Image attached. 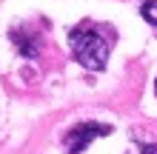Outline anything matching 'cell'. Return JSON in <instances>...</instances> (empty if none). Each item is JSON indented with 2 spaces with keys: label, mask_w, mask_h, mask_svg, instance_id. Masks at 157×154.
Here are the masks:
<instances>
[{
  "label": "cell",
  "mask_w": 157,
  "mask_h": 154,
  "mask_svg": "<svg viewBox=\"0 0 157 154\" xmlns=\"http://www.w3.org/2000/svg\"><path fill=\"white\" fill-rule=\"evenodd\" d=\"M154 94H157V80H154Z\"/></svg>",
  "instance_id": "5b68a950"
},
{
  "label": "cell",
  "mask_w": 157,
  "mask_h": 154,
  "mask_svg": "<svg viewBox=\"0 0 157 154\" xmlns=\"http://www.w3.org/2000/svg\"><path fill=\"white\" fill-rule=\"evenodd\" d=\"M12 43L17 49H20V54L23 57H37V51H40V40L37 37H29L23 29H17V32H12Z\"/></svg>",
  "instance_id": "3957f363"
},
{
  "label": "cell",
  "mask_w": 157,
  "mask_h": 154,
  "mask_svg": "<svg viewBox=\"0 0 157 154\" xmlns=\"http://www.w3.org/2000/svg\"><path fill=\"white\" fill-rule=\"evenodd\" d=\"M106 134H112V126H103V123H80V126H75V129H69L66 137H63L66 154H83V151L89 148L91 140L106 137Z\"/></svg>",
  "instance_id": "7a4b0ae2"
},
{
  "label": "cell",
  "mask_w": 157,
  "mask_h": 154,
  "mask_svg": "<svg viewBox=\"0 0 157 154\" xmlns=\"http://www.w3.org/2000/svg\"><path fill=\"white\" fill-rule=\"evenodd\" d=\"M140 151H143V154H157V146H149V143H143Z\"/></svg>",
  "instance_id": "277c9868"
},
{
  "label": "cell",
  "mask_w": 157,
  "mask_h": 154,
  "mask_svg": "<svg viewBox=\"0 0 157 154\" xmlns=\"http://www.w3.org/2000/svg\"><path fill=\"white\" fill-rule=\"evenodd\" d=\"M71 51L80 66H86L89 71H103L109 60V43L100 37L94 29H75L69 34Z\"/></svg>",
  "instance_id": "6da1fadb"
}]
</instances>
